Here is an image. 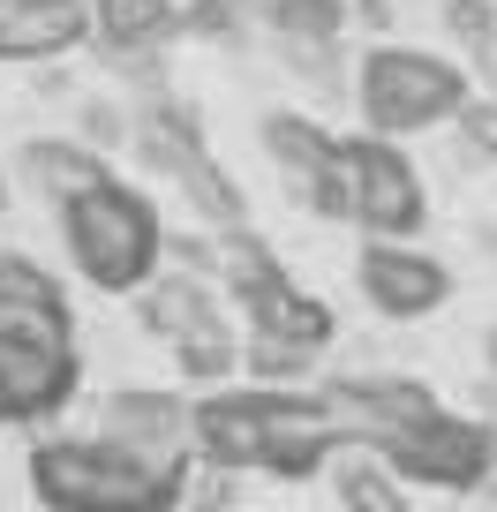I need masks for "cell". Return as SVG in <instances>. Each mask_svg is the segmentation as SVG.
<instances>
[{
  "instance_id": "obj_1",
  "label": "cell",
  "mask_w": 497,
  "mask_h": 512,
  "mask_svg": "<svg viewBox=\"0 0 497 512\" xmlns=\"http://www.w3.org/2000/svg\"><path fill=\"white\" fill-rule=\"evenodd\" d=\"M61 249L76 256V272L91 279L98 294H136V287H151V272H159L166 234H159L151 196L106 181V189L61 204Z\"/></svg>"
},
{
  "instance_id": "obj_2",
  "label": "cell",
  "mask_w": 497,
  "mask_h": 512,
  "mask_svg": "<svg viewBox=\"0 0 497 512\" xmlns=\"http://www.w3.org/2000/svg\"><path fill=\"white\" fill-rule=\"evenodd\" d=\"M354 98H362L369 136L400 144V136H422V128L452 121V113L467 106V68H452L445 53L377 38V46L354 61Z\"/></svg>"
},
{
  "instance_id": "obj_3",
  "label": "cell",
  "mask_w": 497,
  "mask_h": 512,
  "mask_svg": "<svg viewBox=\"0 0 497 512\" xmlns=\"http://www.w3.org/2000/svg\"><path fill=\"white\" fill-rule=\"evenodd\" d=\"M31 482L46 512H174L181 490L113 452L106 437H53L31 452Z\"/></svg>"
},
{
  "instance_id": "obj_4",
  "label": "cell",
  "mask_w": 497,
  "mask_h": 512,
  "mask_svg": "<svg viewBox=\"0 0 497 512\" xmlns=\"http://www.w3.org/2000/svg\"><path fill=\"white\" fill-rule=\"evenodd\" d=\"M317 211L362 226L369 241H407L422 226V181L400 159V144H385V136H339L332 181H324Z\"/></svg>"
},
{
  "instance_id": "obj_5",
  "label": "cell",
  "mask_w": 497,
  "mask_h": 512,
  "mask_svg": "<svg viewBox=\"0 0 497 512\" xmlns=\"http://www.w3.org/2000/svg\"><path fill=\"white\" fill-rule=\"evenodd\" d=\"M98 430H106L113 452H129L144 475L159 482H189V445H196V407H181L174 392H113L106 407H98Z\"/></svg>"
},
{
  "instance_id": "obj_6",
  "label": "cell",
  "mask_w": 497,
  "mask_h": 512,
  "mask_svg": "<svg viewBox=\"0 0 497 512\" xmlns=\"http://www.w3.org/2000/svg\"><path fill=\"white\" fill-rule=\"evenodd\" d=\"M490 460H497V437L460 415H422L400 445H385L392 475L430 482V490H475V482H490Z\"/></svg>"
},
{
  "instance_id": "obj_7",
  "label": "cell",
  "mask_w": 497,
  "mask_h": 512,
  "mask_svg": "<svg viewBox=\"0 0 497 512\" xmlns=\"http://www.w3.org/2000/svg\"><path fill=\"white\" fill-rule=\"evenodd\" d=\"M317 400H324V422L339 437H354V445H369V452L400 445L422 415H437L415 377H339V384H324Z\"/></svg>"
},
{
  "instance_id": "obj_8",
  "label": "cell",
  "mask_w": 497,
  "mask_h": 512,
  "mask_svg": "<svg viewBox=\"0 0 497 512\" xmlns=\"http://www.w3.org/2000/svg\"><path fill=\"white\" fill-rule=\"evenodd\" d=\"M354 279H362L369 309H385L392 324L430 317V309H445V294H452V272L430 249H407V241H369L362 264H354Z\"/></svg>"
},
{
  "instance_id": "obj_9",
  "label": "cell",
  "mask_w": 497,
  "mask_h": 512,
  "mask_svg": "<svg viewBox=\"0 0 497 512\" xmlns=\"http://www.w3.org/2000/svg\"><path fill=\"white\" fill-rule=\"evenodd\" d=\"M76 392V354L38 339H0V422H38Z\"/></svg>"
},
{
  "instance_id": "obj_10",
  "label": "cell",
  "mask_w": 497,
  "mask_h": 512,
  "mask_svg": "<svg viewBox=\"0 0 497 512\" xmlns=\"http://www.w3.org/2000/svg\"><path fill=\"white\" fill-rule=\"evenodd\" d=\"M0 339H38V347H68V294L46 264L31 256H0Z\"/></svg>"
},
{
  "instance_id": "obj_11",
  "label": "cell",
  "mask_w": 497,
  "mask_h": 512,
  "mask_svg": "<svg viewBox=\"0 0 497 512\" xmlns=\"http://www.w3.org/2000/svg\"><path fill=\"white\" fill-rule=\"evenodd\" d=\"M91 38V0H0V61H53Z\"/></svg>"
},
{
  "instance_id": "obj_12",
  "label": "cell",
  "mask_w": 497,
  "mask_h": 512,
  "mask_svg": "<svg viewBox=\"0 0 497 512\" xmlns=\"http://www.w3.org/2000/svg\"><path fill=\"white\" fill-rule=\"evenodd\" d=\"M264 151H272V166L294 181V196L317 211L324 181H332V151H339L332 128H317L309 113H264Z\"/></svg>"
},
{
  "instance_id": "obj_13",
  "label": "cell",
  "mask_w": 497,
  "mask_h": 512,
  "mask_svg": "<svg viewBox=\"0 0 497 512\" xmlns=\"http://www.w3.org/2000/svg\"><path fill=\"white\" fill-rule=\"evenodd\" d=\"M144 324L159 339H204V332H234L226 324V309H219V294H211V279H196V272H151V287H144Z\"/></svg>"
},
{
  "instance_id": "obj_14",
  "label": "cell",
  "mask_w": 497,
  "mask_h": 512,
  "mask_svg": "<svg viewBox=\"0 0 497 512\" xmlns=\"http://www.w3.org/2000/svg\"><path fill=\"white\" fill-rule=\"evenodd\" d=\"M196 452L211 467H264V415H257V392H219V400L196 407Z\"/></svg>"
},
{
  "instance_id": "obj_15",
  "label": "cell",
  "mask_w": 497,
  "mask_h": 512,
  "mask_svg": "<svg viewBox=\"0 0 497 512\" xmlns=\"http://www.w3.org/2000/svg\"><path fill=\"white\" fill-rule=\"evenodd\" d=\"M23 181H31L46 204H76V196H91V189H106V151H91V144H68V136H31L23 144Z\"/></svg>"
},
{
  "instance_id": "obj_16",
  "label": "cell",
  "mask_w": 497,
  "mask_h": 512,
  "mask_svg": "<svg viewBox=\"0 0 497 512\" xmlns=\"http://www.w3.org/2000/svg\"><path fill=\"white\" fill-rule=\"evenodd\" d=\"M181 31L174 0H91V38L106 53H159Z\"/></svg>"
},
{
  "instance_id": "obj_17",
  "label": "cell",
  "mask_w": 497,
  "mask_h": 512,
  "mask_svg": "<svg viewBox=\"0 0 497 512\" xmlns=\"http://www.w3.org/2000/svg\"><path fill=\"white\" fill-rule=\"evenodd\" d=\"M332 482H339V505L347 512H415V497L400 490V475L385 467V452H369V445L339 452Z\"/></svg>"
},
{
  "instance_id": "obj_18",
  "label": "cell",
  "mask_w": 497,
  "mask_h": 512,
  "mask_svg": "<svg viewBox=\"0 0 497 512\" xmlns=\"http://www.w3.org/2000/svg\"><path fill=\"white\" fill-rule=\"evenodd\" d=\"M241 23L264 38H339L347 31V0H234Z\"/></svg>"
},
{
  "instance_id": "obj_19",
  "label": "cell",
  "mask_w": 497,
  "mask_h": 512,
  "mask_svg": "<svg viewBox=\"0 0 497 512\" xmlns=\"http://www.w3.org/2000/svg\"><path fill=\"white\" fill-rule=\"evenodd\" d=\"M174 189L189 196V204L204 211L211 226H241V219H249V196H241V181L226 174L211 151H196V159H181V166H174Z\"/></svg>"
},
{
  "instance_id": "obj_20",
  "label": "cell",
  "mask_w": 497,
  "mask_h": 512,
  "mask_svg": "<svg viewBox=\"0 0 497 512\" xmlns=\"http://www.w3.org/2000/svg\"><path fill=\"white\" fill-rule=\"evenodd\" d=\"M272 53L287 61L294 83H309V91H347V76H339V38H272Z\"/></svg>"
},
{
  "instance_id": "obj_21",
  "label": "cell",
  "mask_w": 497,
  "mask_h": 512,
  "mask_svg": "<svg viewBox=\"0 0 497 512\" xmlns=\"http://www.w3.org/2000/svg\"><path fill=\"white\" fill-rule=\"evenodd\" d=\"M76 144H91V151H121L136 136V106H121V98H83L76 106Z\"/></svg>"
},
{
  "instance_id": "obj_22",
  "label": "cell",
  "mask_w": 497,
  "mask_h": 512,
  "mask_svg": "<svg viewBox=\"0 0 497 512\" xmlns=\"http://www.w3.org/2000/svg\"><path fill=\"white\" fill-rule=\"evenodd\" d=\"M241 362L257 369L264 384H287V377H302V369L317 362V354H309V347H294V339H279V332H249V354H241Z\"/></svg>"
},
{
  "instance_id": "obj_23",
  "label": "cell",
  "mask_w": 497,
  "mask_h": 512,
  "mask_svg": "<svg viewBox=\"0 0 497 512\" xmlns=\"http://www.w3.org/2000/svg\"><path fill=\"white\" fill-rule=\"evenodd\" d=\"M452 121H460V159L490 166L497 159V98L490 91H467V106L452 113Z\"/></svg>"
},
{
  "instance_id": "obj_24",
  "label": "cell",
  "mask_w": 497,
  "mask_h": 512,
  "mask_svg": "<svg viewBox=\"0 0 497 512\" xmlns=\"http://www.w3.org/2000/svg\"><path fill=\"white\" fill-rule=\"evenodd\" d=\"M174 362H181V377H196V384H219L226 369H234V332L181 339V347H174Z\"/></svg>"
},
{
  "instance_id": "obj_25",
  "label": "cell",
  "mask_w": 497,
  "mask_h": 512,
  "mask_svg": "<svg viewBox=\"0 0 497 512\" xmlns=\"http://www.w3.org/2000/svg\"><path fill=\"white\" fill-rule=\"evenodd\" d=\"M445 31L460 38L467 53H482L497 38V0H445Z\"/></svg>"
},
{
  "instance_id": "obj_26",
  "label": "cell",
  "mask_w": 497,
  "mask_h": 512,
  "mask_svg": "<svg viewBox=\"0 0 497 512\" xmlns=\"http://www.w3.org/2000/svg\"><path fill=\"white\" fill-rule=\"evenodd\" d=\"M181 497H189V512H226V505H234V467H211L204 460V475H196Z\"/></svg>"
},
{
  "instance_id": "obj_27",
  "label": "cell",
  "mask_w": 497,
  "mask_h": 512,
  "mask_svg": "<svg viewBox=\"0 0 497 512\" xmlns=\"http://www.w3.org/2000/svg\"><path fill=\"white\" fill-rule=\"evenodd\" d=\"M166 256H174V272H196V279L219 272V241H204V234H174V241H166Z\"/></svg>"
},
{
  "instance_id": "obj_28",
  "label": "cell",
  "mask_w": 497,
  "mask_h": 512,
  "mask_svg": "<svg viewBox=\"0 0 497 512\" xmlns=\"http://www.w3.org/2000/svg\"><path fill=\"white\" fill-rule=\"evenodd\" d=\"M354 23L385 38V31H392V0H354Z\"/></svg>"
},
{
  "instance_id": "obj_29",
  "label": "cell",
  "mask_w": 497,
  "mask_h": 512,
  "mask_svg": "<svg viewBox=\"0 0 497 512\" xmlns=\"http://www.w3.org/2000/svg\"><path fill=\"white\" fill-rule=\"evenodd\" d=\"M490 377H497V332H490Z\"/></svg>"
},
{
  "instance_id": "obj_30",
  "label": "cell",
  "mask_w": 497,
  "mask_h": 512,
  "mask_svg": "<svg viewBox=\"0 0 497 512\" xmlns=\"http://www.w3.org/2000/svg\"><path fill=\"white\" fill-rule=\"evenodd\" d=\"M0 211H8V181H0Z\"/></svg>"
}]
</instances>
